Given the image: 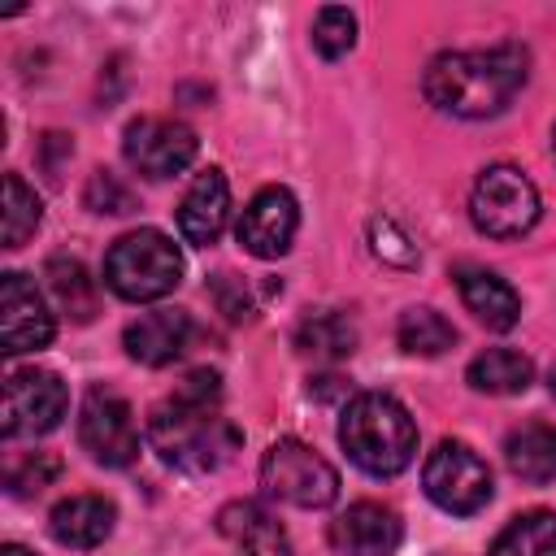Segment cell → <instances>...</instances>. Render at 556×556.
I'll return each mask as SVG.
<instances>
[{"label":"cell","mask_w":556,"mask_h":556,"mask_svg":"<svg viewBox=\"0 0 556 556\" xmlns=\"http://www.w3.org/2000/svg\"><path fill=\"white\" fill-rule=\"evenodd\" d=\"M530 74V56L517 43L478 48V52H443L426 65V100L452 117H495Z\"/></svg>","instance_id":"6da1fadb"},{"label":"cell","mask_w":556,"mask_h":556,"mask_svg":"<svg viewBox=\"0 0 556 556\" xmlns=\"http://www.w3.org/2000/svg\"><path fill=\"white\" fill-rule=\"evenodd\" d=\"M148 443L169 469L213 473L239 452V430L230 417H222V404H191L169 395L148 417Z\"/></svg>","instance_id":"7a4b0ae2"},{"label":"cell","mask_w":556,"mask_h":556,"mask_svg":"<svg viewBox=\"0 0 556 556\" xmlns=\"http://www.w3.org/2000/svg\"><path fill=\"white\" fill-rule=\"evenodd\" d=\"M339 443L356 469H365L374 478H395L400 469H408V460L417 452V426L395 395L361 391L343 408Z\"/></svg>","instance_id":"3957f363"},{"label":"cell","mask_w":556,"mask_h":556,"mask_svg":"<svg viewBox=\"0 0 556 556\" xmlns=\"http://www.w3.org/2000/svg\"><path fill=\"white\" fill-rule=\"evenodd\" d=\"M182 278V252L174 248L169 235L143 226V230H130L122 235L109 256H104V282L113 295L130 300V304H143V300H161L178 287Z\"/></svg>","instance_id":"277c9868"},{"label":"cell","mask_w":556,"mask_h":556,"mask_svg":"<svg viewBox=\"0 0 556 556\" xmlns=\"http://www.w3.org/2000/svg\"><path fill=\"white\" fill-rule=\"evenodd\" d=\"M261 486L269 500L291 508H326L339 500V473L300 439H278L261 456Z\"/></svg>","instance_id":"5b68a950"},{"label":"cell","mask_w":556,"mask_h":556,"mask_svg":"<svg viewBox=\"0 0 556 556\" xmlns=\"http://www.w3.org/2000/svg\"><path fill=\"white\" fill-rule=\"evenodd\" d=\"M469 217L486 239H521L539 222V191L517 165H491L469 191Z\"/></svg>","instance_id":"8992f818"},{"label":"cell","mask_w":556,"mask_h":556,"mask_svg":"<svg viewBox=\"0 0 556 556\" xmlns=\"http://www.w3.org/2000/svg\"><path fill=\"white\" fill-rule=\"evenodd\" d=\"M421 486H426V495H430L443 513L469 517V513L486 508V500H491V469H486V460H482L469 443L443 439V443L426 456Z\"/></svg>","instance_id":"52a82bcc"},{"label":"cell","mask_w":556,"mask_h":556,"mask_svg":"<svg viewBox=\"0 0 556 556\" xmlns=\"http://www.w3.org/2000/svg\"><path fill=\"white\" fill-rule=\"evenodd\" d=\"M70 404L65 382L52 369H13L4 378V413H0V430L4 439H35L61 426Z\"/></svg>","instance_id":"ba28073f"},{"label":"cell","mask_w":556,"mask_h":556,"mask_svg":"<svg viewBox=\"0 0 556 556\" xmlns=\"http://www.w3.org/2000/svg\"><path fill=\"white\" fill-rule=\"evenodd\" d=\"M78 443L91 452L96 465L126 469L139 456V430L130 404L109 387H91L78 413Z\"/></svg>","instance_id":"9c48e42d"},{"label":"cell","mask_w":556,"mask_h":556,"mask_svg":"<svg viewBox=\"0 0 556 556\" xmlns=\"http://www.w3.org/2000/svg\"><path fill=\"white\" fill-rule=\"evenodd\" d=\"M195 130L187 122L174 117H135L122 135V152L130 161V169H139L143 178H174L195 161Z\"/></svg>","instance_id":"30bf717a"},{"label":"cell","mask_w":556,"mask_h":556,"mask_svg":"<svg viewBox=\"0 0 556 556\" xmlns=\"http://www.w3.org/2000/svg\"><path fill=\"white\" fill-rule=\"evenodd\" d=\"M52 343V313L39 295V287L9 269L0 278V348L4 356H22V352H39Z\"/></svg>","instance_id":"8fae6325"},{"label":"cell","mask_w":556,"mask_h":556,"mask_svg":"<svg viewBox=\"0 0 556 556\" xmlns=\"http://www.w3.org/2000/svg\"><path fill=\"white\" fill-rule=\"evenodd\" d=\"M295 226H300L295 195H291L287 187H265V191H256L252 204L243 208L235 235H239V243H243L252 256L274 261V256H282V252L291 248Z\"/></svg>","instance_id":"7c38bea8"},{"label":"cell","mask_w":556,"mask_h":556,"mask_svg":"<svg viewBox=\"0 0 556 556\" xmlns=\"http://www.w3.org/2000/svg\"><path fill=\"white\" fill-rule=\"evenodd\" d=\"M400 534H404V526H400L395 508H387L378 500H361L330 521V543L343 556H391L400 547Z\"/></svg>","instance_id":"4fadbf2b"},{"label":"cell","mask_w":556,"mask_h":556,"mask_svg":"<svg viewBox=\"0 0 556 556\" xmlns=\"http://www.w3.org/2000/svg\"><path fill=\"white\" fill-rule=\"evenodd\" d=\"M122 343H126L130 361H139V365H152V369L169 365L191 343V317L182 308H152L126 326Z\"/></svg>","instance_id":"5bb4252c"},{"label":"cell","mask_w":556,"mask_h":556,"mask_svg":"<svg viewBox=\"0 0 556 556\" xmlns=\"http://www.w3.org/2000/svg\"><path fill=\"white\" fill-rule=\"evenodd\" d=\"M226 213H230L226 174H222V169H204V174L187 187V195H182V204H178V230H182V239H187L191 248H208V243H217V235H222V226H226Z\"/></svg>","instance_id":"9a60e30c"},{"label":"cell","mask_w":556,"mask_h":556,"mask_svg":"<svg viewBox=\"0 0 556 556\" xmlns=\"http://www.w3.org/2000/svg\"><path fill=\"white\" fill-rule=\"evenodd\" d=\"M217 530L239 543L248 556H291V539L278 526V517L269 508H261L256 500H235L217 513Z\"/></svg>","instance_id":"2e32d148"},{"label":"cell","mask_w":556,"mask_h":556,"mask_svg":"<svg viewBox=\"0 0 556 556\" xmlns=\"http://www.w3.org/2000/svg\"><path fill=\"white\" fill-rule=\"evenodd\" d=\"M113 517L117 513H113L109 500H100V495H70V500H61L52 508L48 530H52L56 543L87 552V547H96V543H104L113 534Z\"/></svg>","instance_id":"e0dca14e"},{"label":"cell","mask_w":556,"mask_h":556,"mask_svg":"<svg viewBox=\"0 0 556 556\" xmlns=\"http://www.w3.org/2000/svg\"><path fill=\"white\" fill-rule=\"evenodd\" d=\"M456 287H460L465 308H469L486 330H513V326H517L521 300H517V291H513L500 274H491V269H465V274L456 278Z\"/></svg>","instance_id":"ac0fdd59"},{"label":"cell","mask_w":556,"mask_h":556,"mask_svg":"<svg viewBox=\"0 0 556 556\" xmlns=\"http://www.w3.org/2000/svg\"><path fill=\"white\" fill-rule=\"evenodd\" d=\"M356 348V326L339 313V308H308L295 326V352L321 365H334L343 356H352Z\"/></svg>","instance_id":"d6986e66"},{"label":"cell","mask_w":556,"mask_h":556,"mask_svg":"<svg viewBox=\"0 0 556 556\" xmlns=\"http://www.w3.org/2000/svg\"><path fill=\"white\" fill-rule=\"evenodd\" d=\"M504 460L521 482H552L556 478V426L530 421L504 439Z\"/></svg>","instance_id":"ffe728a7"},{"label":"cell","mask_w":556,"mask_h":556,"mask_svg":"<svg viewBox=\"0 0 556 556\" xmlns=\"http://www.w3.org/2000/svg\"><path fill=\"white\" fill-rule=\"evenodd\" d=\"M534 378V365L526 352L513 348H486L482 356L469 361V387L486 395H521Z\"/></svg>","instance_id":"44dd1931"},{"label":"cell","mask_w":556,"mask_h":556,"mask_svg":"<svg viewBox=\"0 0 556 556\" xmlns=\"http://www.w3.org/2000/svg\"><path fill=\"white\" fill-rule=\"evenodd\" d=\"M395 339L408 356H443L452 343H456V326L430 308V304H417V308H404L400 313V326H395Z\"/></svg>","instance_id":"7402d4cb"},{"label":"cell","mask_w":556,"mask_h":556,"mask_svg":"<svg viewBox=\"0 0 556 556\" xmlns=\"http://www.w3.org/2000/svg\"><path fill=\"white\" fill-rule=\"evenodd\" d=\"M486 556H556V513L513 517Z\"/></svg>","instance_id":"603a6c76"},{"label":"cell","mask_w":556,"mask_h":556,"mask_svg":"<svg viewBox=\"0 0 556 556\" xmlns=\"http://www.w3.org/2000/svg\"><path fill=\"white\" fill-rule=\"evenodd\" d=\"M43 278H48L56 304H61L74 321H91V317H96V282H91V274L83 269V261H74V256H52L48 269H43Z\"/></svg>","instance_id":"cb8c5ba5"},{"label":"cell","mask_w":556,"mask_h":556,"mask_svg":"<svg viewBox=\"0 0 556 556\" xmlns=\"http://www.w3.org/2000/svg\"><path fill=\"white\" fill-rule=\"evenodd\" d=\"M39 195L22 182V174H4V248H22L39 226Z\"/></svg>","instance_id":"d4e9b609"},{"label":"cell","mask_w":556,"mask_h":556,"mask_svg":"<svg viewBox=\"0 0 556 556\" xmlns=\"http://www.w3.org/2000/svg\"><path fill=\"white\" fill-rule=\"evenodd\" d=\"M352 43H356V17L348 9H339V4L317 9V22H313V48H317V56L339 61V56L352 52Z\"/></svg>","instance_id":"484cf974"},{"label":"cell","mask_w":556,"mask_h":556,"mask_svg":"<svg viewBox=\"0 0 556 556\" xmlns=\"http://www.w3.org/2000/svg\"><path fill=\"white\" fill-rule=\"evenodd\" d=\"M56 473H61V460H56L52 452H17V456H9V465H4V486H9L13 495H35V491H43Z\"/></svg>","instance_id":"4316f807"},{"label":"cell","mask_w":556,"mask_h":556,"mask_svg":"<svg viewBox=\"0 0 556 556\" xmlns=\"http://www.w3.org/2000/svg\"><path fill=\"white\" fill-rule=\"evenodd\" d=\"M83 204L91 208V213H130L135 208V191L113 174V169H96L91 178H87V187H83Z\"/></svg>","instance_id":"83f0119b"},{"label":"cell","mask_w":556,"mask_h":556,"mask_svg":"<svg viewBox=\"0 0 556 556\" xmlns=\"http://www.w3.org/2000/svg\"><path fill=\"white\" fill-rule=\"evenodd\" d=\"M208 295H213V304H217V313L226 317V321H248L252 317V291H248V282L239 278V274H213L208 278Z\"/></svg>","instance_id":"f1b7e54d"},{"label":"cell","mask_w":556,"mask_h":556,"mask_svg":"<svg viewBox=\"0 0 556 556\" xmlns=\"http://www.w3.org/2000/svg\"><path fill=\"white\" fill-rule=\"evenodd\" d=\"M369 235H374V252L391 265H417V248L408 243V235L391 222V217H374L369 222Z\"/></svg>","instance_id":"f546056e"},{"label":"cell","mask_w":556,"mask_h":556,"mask_svg":"<svg viewBox=\"0 0 556 556\" xmlns=\"http://www.w3.org/2000/svg\"><path fill=\"white\" fill-rule=\"evenodd\" d=\"M0 556H30V552H26V547H17V543H4V552H0Z\"/></svg>","instance_id":"4dcf8cb0"},{"label":"cell","mask_w":556,"mask_h":556,"mask_svg":"<svg viewBox=\"0 0 556 556\" xmlns=\"http://www.w3.org/2000/svg\"><path fill=\"white\" fill-rule=\"evenodd\" d=\"M547 382H552V395H556V365H552V378Z\"/></svg>","instance_id":"1f68e13d"},{"label":"cell","mask_w":556,"mask_h":556,"mask_svg":"<svg viewBox=\"0 0 556 556\" xmlns=\"http://www.w3.org/2000/svg\"><path fill=\"white\" fill-rule=\"evenodd\" d=\"M552 148H556V135H552Z\"/></svg>","instance_id":"d6a6232c"}]
</instances>
